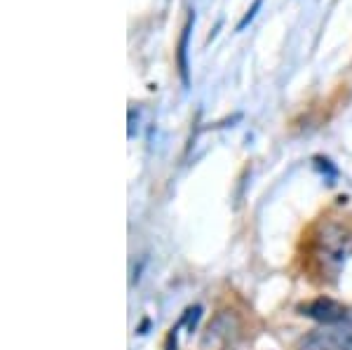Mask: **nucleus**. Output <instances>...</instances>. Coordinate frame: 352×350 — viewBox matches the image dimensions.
I'll list each match as a JSON object with an SVG mask.
<instances>
[{"label":"nucleus","mask_w":352,"mask_h":350,"mask_svg":"<svg viewBox=\"0 0 352 350\" xmlns=\"http://www.w3.org/2000/svg\"><path fill=\"white\" fill-rule=\"evenodd\" d=\"M327 336L331 338L336 350H352V318H345L343 322L324 327Z\"/></svg>","instance_id":"2"},{"label":"nucleus","mask_w":352,"mask_h":350,"mask_svg":"<svg viewBox=\"0 0 352 350\" xmlns=\"http://www.w3.org/2000/svg\"><path fill=\"white\" fill-rule=\"evenodd\" d=\"M298 350H336V348H333L331 338L327 336V331L320 329V331H312V334L300 338Z\"/></svg>","instance_id":"3"},{"label":"nucleus","mask_w":352,"mask_h":350,"mask_svg":"<svg viewBox=\"0 0 352 350\" xmlns=\"http://www.w3.org/2000/svg\"><path fill=\"white\" fill-rule=\"evenodd\" d=\"M350 318H352V315H350Z\"/></svg>","instance_id":"4"},{"label":"nucleus","mask_w":352,"mask_h":350,"mask_svg":"<svg viewBox=\"0 0 352 350\" xmlns=\"http://www.w3.org/2000/svg\"><path fill=\"white\" fill-rule=\"evenodd\" d=\"M300 310H303V315H308V318L317 320V322H322L324 327L336 325V322H343V320L348 318V313H345L343 303L333 301V298H329V296L315 298V301H310L308 306H303Z\"/></svg>","instance_id":"1"}]
</instances>
